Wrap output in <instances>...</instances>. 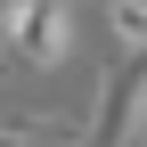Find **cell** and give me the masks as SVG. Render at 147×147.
I'll return each mask as SVG.
<instances>
[{"mask_svg": "<svg viewBox=\"0 0 147 147\" xmlns=\"http://www.w3.org/2000/svg\"><path fill=\"white\" fill-rule=\"evenodd\" d=\"M90 139H147V49H123V65L106 74V98L90 115Z\"/></svg>", "mask_w": 147, "mask_h": 147, "instance_id": "1", "label": "cell"}, {"mask_svg": "<svg viewBox=\"0 0 147 147\" xmlns=\"http://www.w3.org/2000/svg\"><path fill=\"white\" fill-rule=\"evenodd\" d=\"M65 49H74V0H33V8H25V33H16L8 57L33 65V74H57Z\"/></svg>", "mask_w": 147, "mask_h": 147, "instance_id": "2", "label": "cell"}, {"mask_svg": "<svg viewBox=\"0 0 147 147\" xmlns=\"http://www.w3.org/2000/svg\"><path fill=\"white\" fill-rule=\"evenodd\" d=\"M25 139H82L74 115H8L0 123V147H25Z\"/></svg>", "mask_w": 147, "mask_h": 147, "instance_id": "3", "label": "cell"}, {"mask_svg": "<svg viewBox=\"0 0 147 147\" xmlns=\"http://www.w3.org/2000/svg\"><path fill=\"white\" fill-rule=\"evenodd\" d=\"M106 33L123 49H147V0H106Z\"/></svg>", "mask_w": 147, "mask_h": 147, "instance_id": "4", "label": "cell"}, {"mask_svg": "<svg viewBox=\"0 0 147 147\" xmlns=\"http://www.w3.org/2000/svg\"><path fill=\"white\" fill-rule=\"evenodd\" d=\"M25 8H33V0H0V49H16V33H25Z\"/></svg>", "mask_w": 147, "mask_h": 147, "instance_id": "5", "label": "cell"}]
</instances>
